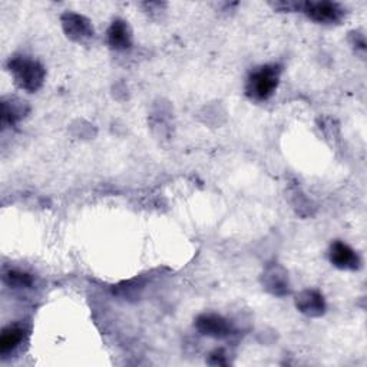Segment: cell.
<instances>
[{"instance_id":"obj_2","label":"cell","mask_w":367,"mask_h":367,"mask_svg":"<svg viewBox=\"0 0 367 367\" xmlns=\"http://www.w3.org/2000/svg\"><path fill=\"white\" fill-rule=\"evenodd\" d=\"M280 73L281 69L277 65H266L259 68L247 81V95L256 100H267L279 88Z\"/></svg>"},{"instance_id":"obj_5","label":"cell","mask_w":367,"mask_h":367,"mask_svg":"<svg viewBox=\"0 0 367 367\" xmlns=\"http://www.w3.org/2000/svg\"><path fill=\"white\" fill-rule=\"evenodd\" d=\"M195 327L202 336H208L214 338H225L231 334L229 321L222 316L214 314V313L201 314L195 320Z\"/></svg>"},{"instance_id":"obj_4","label":"cell","mask_w":367,"mask_h":367,"mask_svg":"<svg viewBox=\"0 0 367 367\" xmlns=\"http://www.w3.org/2000/svg\"><path fill=\"white\" fill-rule=\"evenodd\" d=\"M62 26L66 36L75 42H86L93 38V28L91 22L82 15L73 12L63 14Z\"/></svg>"},{"instance_id":"obj_12","label":"cell","mask_w":367,"mask_h":367,"mask_svg":"<svg viewBox=\"0 0 367 367\" xmlns=\"http://www.w3.org/2000/svg\"><path fill=\"white\" fill-rule=\"evenodd\" d=\"M5 281L14 289H28L32 286L33 279L31 274L19 270H11L5 274Z\"/></svg>"},{"instance_id":"obj_7","label":"cell","mask_w":367,"mask_h":367,"mask_svg":"<svg viewBox=\"0 0 367 367\" xmlns=\"http://www.w3.org/2000/svg\"><path fill=\"white\" fill-rule=\"evenodd\" d=\"M108 43L115 51H127L133 46V32L125 21H113L108 29Z\"/></svg>"},{"instance_id":"obj_10","label":"cell","mask_w":367,"mask_h":367,"mask_svg":"<svg viewBox=\"0 0 367 367\" xmlns=\"http://www.w3.org/2000/svg\"><path fill=\"white\" fill-rule=\"evenodd\" d=\"M25 330L19 326H9L4 329L2 336H0V354H9L24 341Z\"/></svg>"},{"instance_id":"obj_11","label":"cell","mask_w":367,"mask_h":367,"mask_svg":"<svg viewBox=\"0 0 367 367\" xmlns=\"http://www.w3.org/2000/svg\"><path fill=\"white\" fill-rule=\"evenodd\" d=\"M25 116V102L19 99H11L9 102H4V115L2 122L4 125H14L19 119Z\"/></svg>"},{"instance_id":"obj_8","label":"cell","mask_w":367,"mask_h":367,"mask_svg":"<svg viewBox=\"0 0 367 367\" xmlns=\"http://www.w3.org/2000/svg\"><path fill=\"white\" fill-rule=\"evenodd\" d=\"M297 309L310 317H319L326 310L323 296L316 290H304L296 299Z\"/></svg>"},{"instance_id":"obj_9","label":"cell","mask_w":367,"mask_h":367,"mask_svg":"<svg viewBox=\"0 0 367 367\" xmlns=\"http://www.w3.org/2000/svg\"><path fill=\"white\" fill-rule=\"evenodd\" d=\"M263 284L266 289L276 294V296H284L289 293V277L283 267L274 264L266 270L263 274Z\"/></svg>"},{"instance_id":"obj_6","label":"cell","mask_w":367,"mask_h":367,"mask_svg":"<svg viewBox=\"0 0 367 367\" xmlns=\"http://www.w3.org/2000/svg\"><path fill=\"white\" fill-rule=\"evenodd\" d=\"M329 259L330 263L340 270L354 272L360 267V259L357 253L343 241H336L331 244Z\"/></svg>"},{"instance_id":"obj_3","label":"cell","mask_w":367,"mask_h":367,"mask_svg":"<svg viewBox=\"0 0 367 367\" xmlns=\"http://www.w3.org/2000/svg\"><path fill=\"white\" fill-rule=\"evenodd\" d=\"M303 12L317 24H337L344 15V9L333 2H307L303 5Z\"/></svg>"},{"instance_id":"obj_13","label":"cell","mask_w":367,"mask_h":367,"mask_svg":"<svg viewBox=\"0 0 367 367\" xmlns=\"http://www.w3.org/2000/svg\"><path fill=\"white\" fill-rule=\"evenodd\" d=\"M208 363L210 364H214V366H225L227 364V354L224 353V350H214L211 354H210V358H208Z\"/></svg>"},{"instance_id":"obj_1","label":"cell","mask_w":367,"mask_h":367,"mask_svg":"<svg viewBox=\"0 0 367 367\" xmlns=\"http://www.w3.org/2000/svg\"><path fill=\"white\" fill-rule=\"evenodd\" d=\"M9 71L15 78L16 85L28 92H36L42 88L46 71L45 68L33 59L26 56H15L9 61Z\"/></svg>"}]
</instances>
